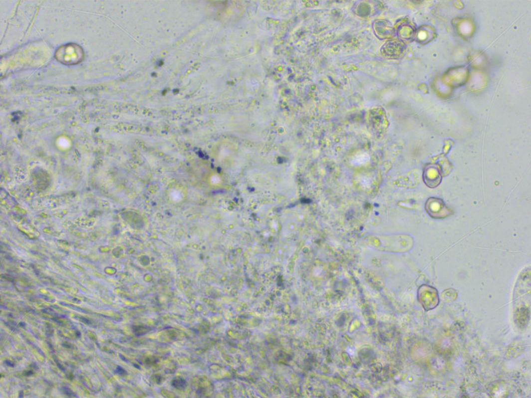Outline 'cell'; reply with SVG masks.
<instances>
[{"label": "cell", "instance_id": "cell-6", "mask_svg": "<svg viewBox=\"0 0 531 398\" xmlns=\"http://www.w3.org/2000/svg\"><path fill=\"white\" fill-rule=\"evenodd\" d=\"M115 373H117L118 375H119L120 376L126 375V372L125 371H124V370L123 369H122V368H121L120 367H117V369H116V371Z\"/></svg>", "mask_w": 531, "mask_h": 398}, {"label": "cell", "instance_id": "cell-4", "mask_svg": "<svg viewBox=\"0 0 531 398\" xmlns=\"http://www.w3.org/2000/svg\"><path fill=\"white\" fill-rule=\"evenodd\" d=\"M424 180L429 188H434L439 186L442 177L438 168L434 166L426 167L424 169Z\"/></svg>", "mask_w": 531, "mask_h": 398}, {"label": "cell", "instance_id": "cell-5", "mask_svg": "<svg viewBox=\"0 0 531 398\" xmlns=\"http://www.w3.org/2000/svg\"><path fill=\"white\" fill-rule=\"evenodd\" d=\"M173 386L176 387V389H184L186 387V383L184 381V379L180 380H174L172 383Z\"/></svg>", "mask_w": 531, "mask_h": 398}, {"label": "cell", "instance_id": "cell-2", "mask_svg": "<svg viewBox=\"0 0 531 398\" xmlns=\"http://www.w3.org/2000/svg\"><path fill=\"white\" fill-rule=\"evenodd\" d=\"M418 300L426 311L435 308L439 303L437 290L430 285H422L418 289Z\"/></svg>", "mask_w": 531, "mask_h": 398}, {"label": "cell", "instance_id": "cell-3", "mask_svg": "<svg viewBox=\"0 0 531 398\" xmlns=\"http://www.w3.org/2000/svg\"><path fill=\"white\" fill-rule=\"evenodd\" d=\"M426 212L432 218L436 219L445 218L452 214L450 210L442 199L431 198L428 199L425 204Z\"/></svg>", "mask_w": 531, "mask_h": 398}, {"label": "cell", "instance_id": "cell-7", "mask_svg": "<svg viewBox=\"0 0 531 398\" xmlns=\"http://www.w3.org/2000/svg\"><path fill=\"white\" fill-rule=\"evenodd\" d=\"M5 363H6V365H7V366H9V367H14V365H13V364H12L11 363V362H9V361H6L5 362Z\"/></svg>", "mask_w": 531, "mask_h": 398}, {"label": "cell", "instance_id": "cell-1", "mask_svg": "<svg viewBox=\"0 0 531 398\" xmlns=\"http://www.w3.org/2000/svg\"><path fill=\"white\" fill-rule=\"evenodd\" d=\"M83 57L81 48L74 44L63 46L56 53L58 61L66 65H75L81 61Z\"/></svg>", "mask_w": 531, "mask_h": 398}]
</instances>
